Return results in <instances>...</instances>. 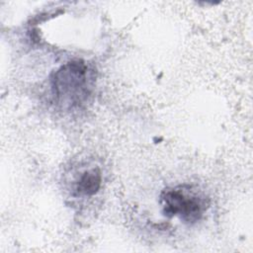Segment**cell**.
Here are the masks:
<instances>
[{
	"label": "cell",
	"instance_id": "cell-1",
	"mask_svg": "<svg viewBox=\"0 0 253 253\" xmlns=\"http://www.w3.org/2000/svg\"><path fill=\"white\" fill-rule=\"evenodd\" d=\"M94 74L82 59L61 65L49 79L53 103L62 111H75L88 101L94 87Z\"/></svg>",
	"mask_w": 253,
	"mask_h": 253
},
{
	"label": "cell",
	"instance_id": "cell-2",
	"mask_svg": "<svg viewBox=\"0 0 253 253\" xmlns=\"http://www.w3.org/2000/svg\"><path fill=\"white\" fill-rule=\"evenodd\" d=\"M161 211L167 218H178L193 225L200 221L211 207V200L202 191L188 184L167 187L159 196Z\"/></svg>",
	"mask_w": 253,
	"mask_h": 253
},
{
	"label": "cell",
	"instance_id": "cell-3",
	"mask_svg": "<svg viewBox=\"0 0 253 253\" xmlns=\"http://www.w3.org/2000/svg\"><path fill=\"white\" fill-rule=\"evenodd\" d=\"M103 187V172L101 167L91 161L81 163L72 170L68 191L74 199L94 198Z\"/></svg>",
	"mask_w": 253,
	"mask_h": 253
}]
</instances>
